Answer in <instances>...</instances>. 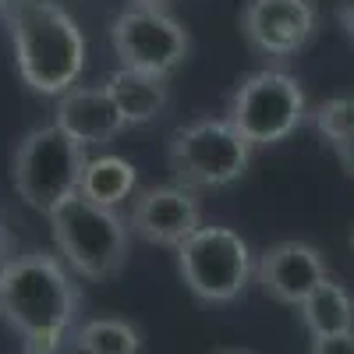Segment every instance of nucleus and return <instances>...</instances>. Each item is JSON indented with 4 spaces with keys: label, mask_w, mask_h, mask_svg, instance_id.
Segmentation results:
<instances>
[{
    "label": "nucleus",
    "mask_w": 354,
    "mask_h": 354,
    "mask_svg": "<svg viewBox=\"0 0 354 354\" xmlns=\"http://www.w3.org/2000/svg\"><path fill=\"white\" fill-rule=\"evenodd\" d=\"M308 121L326 142H340V138L354 135V96H337V100L312 106Z\"/></svg>",
    "instance_id": "17"
},
{
    "label": "nucleus",
    "mask_w": 354,
    "mask_h": 354,
    "mask_svg": "<svg viewBox=\"0 0 354 354\" xmlns=\"http://www.w3.org/2000/svg\"><path fill=\"white\" fill-rule=\"evenodd\" d=\"M57 128L78 145H110L128 124L106 85H71L57 96Z\"/></svg>",
    "instance_id": "12"
},
{
    "label": "nucleus",
    "mask_w": 354,
    "mask_h": 354,
    "mask_svg": "<svg viewBox=\"0 0 354 354\" xmlns=\"http://www.w3.org/2000/svg\"><path fill=\"white\" fill-rule=\"evenodd\" d=\"M85 163H88L85 145H78L57 124H43L18 142L11 160V181L25 205L50 213L57 202L78 192Z\"/></svg>",
    "instance_id": "5"
},
{
    "label": "nucleus",
    "mask_w": 354,
    "mask_h": 354,
    "mask_svg": "<svg viewBox=\"0 0 354 354\" xmlns=\"http://www.w3.org/2000/svg\"><path fill=\"white\" fill-rule=\"evenodd\" d=\"M255 280L273 301L298 308L322 280H330V270L319 248L305 241H280L255 262Z\"/></svg>",
    "instance_id": "11"
},
{
    "label": "nucleus",
    "mask_w": 354,
    "mask_h": 354,
    "mask_svg": "<svg viewBox=\"0 0 354 354\" xmlns=\"http://www.w3.org/2000/svg\"><path fill=\"white\" fill-rule=\"evenodd\" d=\"M53 227V241L61 259L78 277L106 280L128 266L131 255V227L117 216V209L85 198L82 192L68 195L46 213Z\"/></svg>",
    "instance_id": "3"
},
{
    "label": "nucleus",
    "mask_w": 354,
    "mask_h": 354,
    "mask_svg": "<svg viewBox=\"0 0 354 354\" xmlns=\"http://www.w3.org/2000/svg\"><path fill=\"white\" fill-rule=\"evenodd\" d=\"M4 18L11 25L21 82L39 96L68 93L85 68V39L78 21L53 0H11Z\"/></svg>",
    "instance_id": "2"
},
{
    "label": "nucleus",
    "mask_w": 354,
    "mask_h": 354,
    "mask_svg": "<svg viewBox=\"0 0 354 354\" xmlns=\"http://www.w3.org/2000/svg\"><path fill=\"white\" fill-rule=\"evenodd\" d=\"M255 145L227 117H198L177 128L167 145V163L177 185L185 188H227L241 181Z\"/></svg>",
    "instance_id": "4"
},
{
    "label": "nucleus",
    "mask_w": 354,
    "mask_h": 354,
    "mask_svg": "<svg viewBox=\"0 0 354 354\" xmlns=\"http://www.w3.org/2000/svg\"><path fill=\"white\" fill-rule=\"evenodd\" d=\"M110 43L121 68L153 75L177 71L192 50L188 28L163 8H124L110 25Z\"/></svg>",
    "instance_id": "8"
},
{
    "label": "nucleus",
    "mask_w": 354,
    "mask_h": 354,
    "mask_svg": "<svg viewBox=\"0 0 354 354\" xmlns=\"http://www.w3.org/2000/svg\"><path fill=\"white\" fill-rule=\"evenodd\" d=\"M131 234L160 248H181L202 227V202L185 185H156L131 198L128 213Z\"/></svg>",
    "instance_id": "10"
},
{
    "label": "nucleus",
    "mask_w": 354,
    "mask_h": 354,
    "mask_svg": "<svg viewBox=\"0 0 354 354\" xmlns=\"http://www.w3.org/2000/svg\"><path fill=\"white\" fill-rule=\"evenodd\" d=\"M170 0H131V8H167Z\"/></svg>",
    "instance_id": "20"
},
{
    "label": "nucleus",
    "mask_w": 354,
    "mask_h": 354,
    "mask_svg": "<svg viewBox=\"0 0 354 354\" xmlns=\"http://www.w3.org/2000/svg\"><path fill=\"white\" fill-rule=\"evenodd\" d=\"M8 4H11V0H0V11H8Z\"/></svg>",
    "instance_id": "22"
},
{
    "label": "nucleus",
    "mask_w": 354,
    "mask_h": 354,
    "mask_svg": "<svg viewBox=\"0 0 354 354\" xmlns=\"http://www.w3.org/2000/svg\"><path fill=\"white\" fill-rule=\"evenodd\" d=\"M340 21L347 25V32L354 36V8H344V11H340Z\"/></svg>",
    "instance_id": "21"
},
{
    "label": "nucleus",
    "mask_w": 354,
    "mask_h": 354,
    "mask_svg": "<svg viewBox=\"0 0 354 354\" xmlns=\"http://www.w3.org/2000/svg\"><path fill=\"white\" fill-rule=\"evenodd\" d=\"M333 153H337V160H340L344 174H347V177H354V135H347V138L333 142Z\"/></svg>",
    "instance_id": "19"
},
{
    "label": "nucleus",
    "mask_w": 354,
    "mask_h": 354,
    "mask_svg": "<svg viewBox=\"0 0 354 354\" xmlns=\"http://www.w3.org/2000/svg\"><path fill=\"white\" fill-rule=\"evenodd\" d=\"M220 354H248V351H220Z\"/></svg>",
    "instance_id": "23"
},
{
    "label": "nucleus",
    "mask_w": 354,
    "mask_h": 354,
    "mask_svg": "<svg viewBox=\"0 0 354 354\" xmlns=\"http://www.w3.org/2000/svg\"><path fill=\"white\" fill-rule=\"evenodd\" d=\"M301 326L315 337H333L354 330V298L333 280H322L308 298L298 305Z\"/></svg>",
    "instance_id": "14"
},
{
    "label": "nucleus",
    "mask_w": 354,
    "mask_h": 354,
    "mask_svg": "<svg viewBox=\"0 0 354 354\" xmlns=\"http://www.w3.org/2000/svg\"><path fill=\"white\" fill-rule=\"evenodd\" d=\"M177 270L198 301L227 305L245 294L248 280L255 277V262L245 238L230 227H198L177 248Z\"/></svg>",
    "instance_id": "7"
},
{
    "label": "nucleus",
    "mask_w": 354,
    "mask_h": 354,
    "mask_svg": "<svg viewBox=\"0 0 354 354\" xmlns=\"http://www.w3.org/2000/svg\"><path fill=\"white\" fill-rule=\"evenodd\" d=\"M78 354H138L142 333L128 319H93L75 333Z\"/></svg>",
    "instance_id": "16"
},
{
    "label": "nucleus",
    "mask_w": 354,
    "mask_h": 354,
    "mask_svg": "<svg viewBox=\"0 0 354 354\" xmlns=\"http://www.w3.org/2000/svg\"><path fill=\"white\" fill-rule=\"evenodd\" d=\"M351 248H354V234H351Z\"/></svg>",
    "instance_id": "24"
},
{
    "label": "nucleus",
    "mask_w": 354,
    "mask_h": 354,
    "mask_svg": "<svg viewBox=\"0 0 354 354\" xmlns=\"http://www.w3.org/2000/svg\"><path fill=\"white\" fill-rule=\"evenodd\" d=\"M308 354H354V330L333 333V337H315Z\"/></svg>",
    "instance_id": "18"
},
{
    "label": "nucleus",
    "mask_w": 354,
    "mask_h": 354,
    "mask_svg": "<svg viewBox=\"0 0 354 354\" xmlns=\"http://www.w3.org/2000/svg\"><path fill=\"white\" fill-rule=\"evenodd\" d=\"M319 28L312 0H248L241 11V32L248 46L270 61H283L308 46Z\"/></svg>",
    "instance_id": "9"
},
{
    "label": "nucleus",
    "mask_w": 354,
    "mask_h": 354,
    "mask_svg": "<svg viewBox=\"0 0 354 354\" xmlns=\"http://www.w3.org/2000/svg\"><path fill=\"white\" fill-rule=\"evenodd\" d=\"M227 121L252 145H277L308 121L305 88L287 71H255L234 88Z\"/></svg>",
    "instance_id": "6"
},
{
    "label": "nucleus",
    "mask_w": 354,
    "mask_h": 354,
    "mask_svg": "<svg viewBox=\"0 0 354 354\" xmlns=\"http://www.w3.org/2000/svg\"><path fill=\"white\" fill-rule=\"evenodd\" d=\"M78 315V290L64 262L46 252L0 266V319L21 337L25 354H53Z\"/></svg>",
    "instance_id": "1"
},
{
    "label": "nucleus",
    "mask_w": 354,
    "mask_h": 354,
    "mask_svg": "<svg viewBox=\"0 0 354 354\" xmlns=\"http://www.w3.org/2000/svg\"><path fill=\"white\" fill-rule=\"evenodd\" d=\"M135 167L121 156H96L85 163V174H82V185L78 192L85 198H93L100 205H106V209H117L121 202H128L135 195Z\"/></svg>",
    "instance_id": "15"
},
{
    "label": "nucleus",
    "mask_w": 354,
    "mask_h": 354,
    "mask_svg": "<svg viewBox=\"0 0 354 354\" xmlns=\"http://www.w3.org/2000/svg\"><path fill=\"white\" fill-rule=\"evenodd\" d=\"M106 88L121 110L128 128H142L153 124L156 117L167 110L170 103V82L167 75H153V71H135V68H117L106 78Z\"/></svg>",
    "instance_id": "13"
}]
</instances>
